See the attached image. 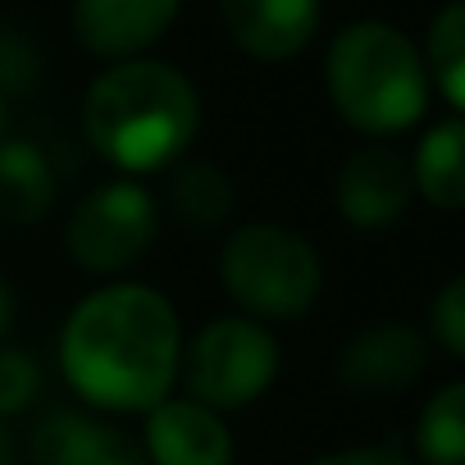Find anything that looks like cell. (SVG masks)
<instances>
[{"instance_id":"cell-1","label":"cell","mask_w":465,"mask_h":465,"mask_svg":"<svg viewBox=\"0 0 465 465\" xmlns=\"http://www.w3.org/2000/svg\"><path fill=\"white\" fill-rule=\"evenodd\" d=\"M60 361L92 406L151 411L178 374V315L151 288H101L69 315Z\"/></svg>"},{"instance_id":"cell-2","label":"cell","mask_w":465,"mask_h":465,"mask_svg":"<svg viewBox=\"0 0 465 465\" xmlns=\"http://www.w3.org/2000/svg\"><path fill=\"white\" fill-rule=\"evenodd\" d=\"M83 124L92 146L110 164L128 173H160L192 146L201 105L178 69L155 60H128L92 83Z\"/></svg>"},{"instance_id":"cell-3","label":"cell","mask_w":465,"mask_h":465,"mask_svg":"<svg viewBox=\"0 0 465 465\" xmlns=\"http://www.w3.org/2000/svg\"><path fill=\"white\" fill-rule=\"evenodd\" d=\"M329 96L351 128L388 137L420 124L429 78L420 51L397 28L356 24L329 46Z\"/></svg>"},{"instance_id":"cell-4","label":"cell","mask_w":465,"mask_h":465,"mask_svg":"<svg viewBox=\"0 0 465 465\" xmlns=\"http://www.w3.org/2000/svg\"><path fill=\"white\" fill-rule=\"evenodd\" d=\"M228 297L261 320H297L320 297V261L302 232L283 223H247L219 256Z\"/></svg>"},{"instance_id":"cell-5","label":"cell","mask_w":465,"mask_h":465,"mask_svg":"<svg viewBox=\"0 0 465 465\" xmlns=\"http://www.w3.org/2000/svg\"><path fill=\"white\" fill-rule=\"evenodd\" d=\"M279 374V342L256 320H214L192 338L187 388L201 406H247Z\"/></svg>"},{"instance_id":"cell-6","label":"cell","mask_w":465,"mask_h":465,"mask_svg":"<svg viewBox=\"0 0 465 465\" xmlns=\"http://www.w3.org/2000/svg\"><path fill=\"white\" fill-rule=\"evenodd\" d=\"M155 201L137 183H105L69 219V256L92 274H119L137 265L155 242Z\"/></svg>"},{"instance_id":"cell-7","label":"cell","mask_w":465,"mask_h":465,"mask_svg":"<svg viewBox=\"0 0 465 465\" xmlns=\"http://www.w3.org/2000/svg\"><path fill=\"white\" fill-rule=\"evenodd\" d=\"M424 370H429V342L411 324H392V320L356 333L338 356L342 388L361 392V397L406 392L411 383H420Z\"/></svg>"},{"instance_id":"cell-8","label":"cell","mask_w":465,"mask_h":465,"mask_svg":"<svg viewBox=\"0 0 465 465\" xmlns=\"http://www.w3.org/2000/svg\"><path fill=\"white\" fill-rule=\"evenodd\" d=\"M223 28L256 60H292L320 28V0H219Z\"/></svg>"},{"instance_id":"cell-9","label":"cell","mask_w":465,"mask_h":465,"mask_svg":"<svg viewBox=\"0 0 465 465\" xmlns=\"http://www.w3.org/2000/svg\"><path fill=\"white\" fill-rule=\"evenodd\" d=\"M178 19V0H74V33L92 55H137Z\"/></svg>"},{"instance_id":"cell-10","label":"cell","mask_w":465,"mask_h":465,"mask_svg":"<svg viewBox=\"0 0 465 465\" xmlns=\"http://www.w3.org/2000/svg\"><path fill=\"white\" fill-rule=\"evenodd\" d=\"M411 164L392 146H365L342 164L338 210L356 228H383L411 205Z\"/></svg>"},{"instance_id":"cell-11","label":"cell","mask_w":465,"mask_h":465,"mask_svg":"<svg viewBox=\"0 0 465 465\" xmlns=\"http://www.w3.org/2000/svg\"><path fill=\"white\" fill-rule=\"evenodd\" d=\"M151 465H232V438L223 420L201 401H155L146 420Z\"/></svg>"},{"instance_id":"cell-12","label":"cell","mask_w":465,"mask_h":465,"mask_svg":"<svg viewBox=\"0 0 465 465\" xmlns=\"http://www.w3.org/2000/svg\"><path fill=\"white\" fill-rule=\"evenodd\" d=\"M37 465H146L142 447L87 415H51L33 438Z\"/></svg>"},{"instance_id":"cell-13","label":"cell","mask_w":465,"mask_h":465,"mask_svg":"<svg viewBox=\"0 0 465 465\" xmlns=\"http://www.w3.org/2000/svg\"><path fill=\"white\" fill-rule=\"evenodd\" d=\"M55 201V173L33 142H0V219L37 223Z\"/></svg>"},{"instance_id":"cell-14","label":"cell","mask_w":465,"mask_h":465,"mask_svg":"<svg viewBox=\"0 0 465 465\" xmlns=\"http://www.w3.org/2000/svg\"><path fill=\"white\" fill-rule=\"evenodd\" d=\"M411 187H420L438 210H460L465 201V128L460 119H447L424 133L411 164Z\"/></svg>"},{"instance_id":"cell-15","label":"cell","mask_w":465,"mask_h":465,"mask_svg":"<svg viewBox=\"0 0 465 465\" xmlns=\"http://www.w3.org/2000/svg\"><path fill=\"white\" fill-rule=\"evenodd\" d=\"M169 205L187 228H219L232 210V183L219 164H183L169 178Z\"/></svg>"},{"instance_id":"cell-16","label":"cell","mask_w":465,"mask_h":465,"mask_svg":"<svg viewBox=\"0 0 465 465\" xmlns=\"http://www.w3.org/2000/svg\"><path fill=\"white\" fill-rule=\"evenodd\" d=\"M415 451L429 465H460L465 460V383H447L420 411Z\"/></svg>"},{"instance_id":"cell-17","label":"cell","mask_w":465,"mask_h":465,"mask_svg":"<svg viewBox=\"0 0 465 465\" xmlns=\"http://www.w3.org/2000/svg\"><path fill=\"white\" fill-rule=\"evenodd\" d=\"M429 74L451 110L465 105V5H451L429 28Z\"/></svg>"},{"instance_id":"cell-18","label":"cell","mask_w":465,"mask_h":465,"mask_svg":"<svg viewBox=\"0 0 465 465\" xmlns=\"http://www.w3.org/2000/svg\"><path fill=\"white\" fill-rule=\"evenodd\" d=\"M429 329H433V338L442 342V351H447L451 361L465 356V279H451V283L433 297V306H429Z\"/></svg>"},{"instance_id":"cell-19","label":"cell","mask_w":465,"mask_h":465,"mask_svg":"<svg viewBox=\"0 0 465 465\" xmlns=\"http://www.w3.org/2000/svg\"><path fill=\"white\" fill-rule=\"evenodd\" d=\"M37 388H42V374L24 351H0V415L24 411L37 397Z\"/></svg>"},{"instance_id":"cell-20","label":"cell","mask_w":465,"mask_h":465,"mask_svg":"<svg viewBox=\"0 0 465 465\" xmlns=\"http://www.w3.org/2000/svg\"><path fill=\"white\" fill-rule=\"evenodd\" d=\"M33 78H37V55L24 42H15V37H0V87L19 92Z\"/></svg>"},{"instance_id":"cell-21","label":"cell","mask_w":465,"mask_h":465,"mask_svg":"<svg viewBox=\"0 0 465 465\" xmlns=\"http://www.w3.org/2000/svg\"><path fill=\"white\" fill-rule=\"evenodd\" d=\"M311 465H411L406 456L388 451V447H347V451H333V456H320Z\"/></svg>"},{"instance_id":"cell-22","label":"cell","mask_w":465,"mask_h":465,"mask_svg":"<svg viewBox=\"0 0 465 465\" xmlns=\"http://www.w3.org/2000/svg\"><path fill=\"white\" fill-rule=\"evenodd\" d=\"M10 320H15V292H10L5 279H0V333L10 329Z\"/></svg>"},{"instance_id":"cell-23","label":"cell","mask_w":465,"mask_h":465,"mask_svg":"<svg viewBox=\"0 0 465 465\" xmlns=\"http://www.w3.org/2000/svg\"><path fill=\"white\" fill-rule=\"evenodd\" d=\"M0 465H15V438L0 429Z\"/></svg>"},{"instance_id":"cell-24","label":"cell","mask_w":465,"mask_h":465,"mask_svg":"<svg viewBox=\"0 0 465 465\" xmlns=\"http://www.w3.org/2000/svg\"><path fill=\"white\" fill-rule=\"evenodd\" d=\"M5 128H10V110H5V101H0V142H5Z\"/></svg>"}]
</instances>
